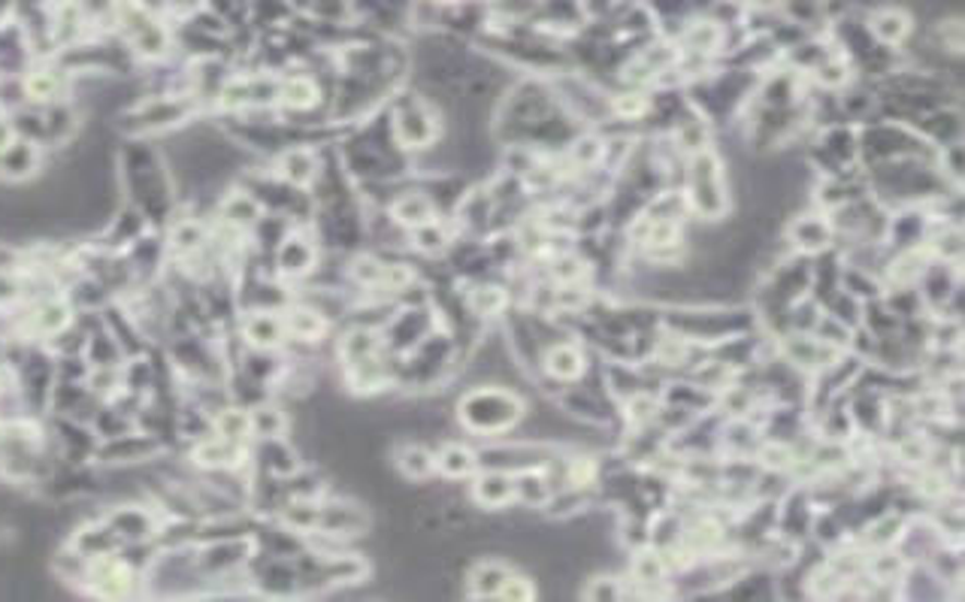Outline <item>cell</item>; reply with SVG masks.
Segmentation results:
<instances>
[{
    "label": "cell",
    "instance_id": "1",
    "mask_svg": "<svg viewBox=\"0 0 965 602\" xmlns=\"http://www.w3.org/2000/svg\"><path fill=\"white\" fill-rule=\"evenodd\" d=\"M457 418L469 433L478 436H500L505 430L517 428L524 418V402L517 394L503 388H476L463 394L457 402Z\"/></svg>",
    "mask_w": 965,
    "mask_h": 602
},
{
    "label": "cell",
    "instance_id": "2",
    "mask_svg": "<svg viewBox=\"0 0 965 602\" xmlns=\"http://www.w3.org/2000/svg\"><path fill=\"white\" fill-rule=\"evenodd\" d=\"M690 203L702 218H720L727 213V182H724V170L720 161L712 152H700L693 164H690Z\"/></svg>",
    "mask_w": 965,
    "mask_h": 602
},
{
    "label": "cell",
    "instance_id": "3",
    "mask_svg": "<svg viewBox=\"0 0 965 602\" xmlns=\"http://www.w3.org/2000/svg\"><path fill=\"white\" fill-rule=\"evenodd\" d=\"M394 136H397L400 146L406 148H427L439 136V124L433 119L430 107L418 100V97H409L400 100L394 107Z\"/></svg>",
    "mask_w": 965,
    "mask_h": 602
},
{
    "label": "cell",
    "instance_id": "4",
    "mask_svg": "<svg viewBox=\"0 0 965 602\" xmlns=\"http://www.w3.org/2000/svg\"><path fill=\"white\" fill-rule=\"evenodd\" d=\"M473 499L485 509H505L515 499V472L509 469H488L473 484Z\"/></svg>",
    "mask_w": 965,
    "mask_h": 602
},
{
    "label": "cell",
    "instance_id": "5",
    "mask_svg": "<svg viewBox=\"0 0 965 602\" xmlns=\"http://www.w3.org/2000/svg\"><path fill=\"white\" fill-rule=\"evenodd\" d=\"M912 27V15H908V10H900V7H881L869 19V34L881 46H902L908 40Z\"/></svg>",
    "mask_w": 965,
    "mask_h": 602
},
{
    "label": "cell",
    "instance_id": "6",
    "mask_svg": "<svg viewBox=\"0 0 965 602\" xmlns=\"http://www.w3.org/2000/svg\"><path fill=\"white\" fill-rule=\"evenodd\" d=\"M545 373L557 382H575L587 370V358L575 342H557L545 351Z\"/></svg>",
    "mask_w": 965,
    "mask_h": 602
},
{
    "label": "cell",
    "instance_id": "7",
    "mask_svg": "<svg viewBox=\"0 0 965 602\" xmlns=\"http://www.w3.org/2000/svg\"><path fill=\"white\" fill-rule=\"evenodd\" d=\"M321 100V88H318L315 76L309 73H294L288 80L278 82L276 104L285 109H312Z\"/></svg>",
    "mask_w": 965,
    "mask_h": 602
},
{
    "label": "cell",
    "instance_id": "8",
    "mask_svg": "<svg viewBox=\"0 0 965 602\" xmlns=\"http://www.w3.org/2000/svg\"><path fill=\"white\" fill-rule=\"evenodd\" d=\"M242 334L252 342L258 351H270V348L282 346V336H285V322L278 318L276 312H252L246 324H242Z\"/></svg>",
    "mask_w": 965,
    "mask_h": 602
},
{
    "label": "cell",
    "instance_id": "9",
    "mask_svg": "<svg viewBox=\"0 0 965 602\" xmlns=\"http://www.w3.org/2000/svg\"><path fill=\"white\" fill-rule=\"evenodd\" d=\"M285 334H291L300 342H318L324 330H327V318L321 309L312 306H294L285 312Z\"/></svg>",
    "mask_w": 965,
    "mask_h": 602
},
{
    "label": "cell",
    "instance_id": "10",
    "mask_svg": "<svg viewBox=\"0 0 965 602\" xmlns=\"http://www.w3.org/2000/svg\"><path fill=\"white\" fill-rule=\"evenodd\" d=\"M249 551V542H215L200 554V573L206 569L212 576H227L230 569H237L239 563L246 561L242 554Z\"/></svg>",
    "mask_w": 965,
    "mask_h": 602
},
{
    "label": "cell",
    "instance_id": "11",
    "mask_svg": "<svg viewBox=\"0 0 965 602\" xmlns=\"http://www.w3.org/2000/svg\"><path fill=\"white\" fill-rule=\"evenodd\" d=\"M315 267V245L300 237H288L278 245V269L285 276H306Z\"/></svg>",
    "mask_w": 965,
    "mask_h": 602
},
{
    "label": "cell",
    "instance_id": "12",
    "mask_svg": "<svg viewBox=\"0 0 965 602\" xmlns=\"http://www.w3.org/2000/svg\"><path fill=\"white\" fill-rule=\"evenodd\" d=\"M512 569L500 561H481L476 563L473 569H469V597H476V600H488V597H497V590L500 585L505 581Z\"/></svg>",
    "mask_w": 965,
    "mask_h": 602
},
{
    "label": "cell",
    "instance_id": "13",
    "mask_svg": "<svg viewBox=\"0 0 965 602\" xmlns=\"http://www.w3.org/2000/svg\"><path fill=\"white\" fill-rule=\"evenodd\" d=\"M391 213H394V221H397V225L412 230L421 228L427 221H437V218H433V215H437V206H433V201H430L427 194H406V197H400Z\"/></svg>",
    "mask_w": 965,
    "mask_h": 602
},
{
    "label": "cell",
    "instance_id": "14",
    "mask_svg": "<svg viewBox=\"0 0 965 602\" xmlns=\"http://www.w3.org/2000/svg\"><path fill=\"white\" fill-rule=\"evenodd\" d=\"M397 469L409 479V482H424L437 472V455H430L424 445H403L397 452Z\"/></svg>",
    "mask_w": 965,
    "mask_h": 602
},
{
    "label": "cell",
    "instance_id": "15",
    "mask_svg": "<svg viewBox=\"0 0 965 602\" xmlns=\"http://www.w3.org/2000/svg\"><path fill=\"white\" fill-rule=\"evenodd\" d=\"M478 467L476 452H469L466 445H457V442H449L442 445V452L437 455V469L445 475V479H466L473 475Z\"/></svg>",
    "mask_w": 965,
    "mask_h": 602
},
{
    "label": "cell",
    "instance_id": "16",
    "mask_svg": "<svg viewBox=\"0 0 965 602\" xmlns=\"http://www.w3.org/2000/svg\"><path fill=\"white\" fill-rule=\"evenodd\" d=\"M379 348H382V339L379 334H372L367 327H355V330H348L343 336V342H339V354L345 358V366H355L360 361H370L379 354Z\"/></svg>",
    "mask_w": 965,
    "mask_h": 602
},
{
    "label": "cell",
    "instance_id": "17",
    "mask_svg": "<svg viewBox=\"0 0 965 602\" xmlns=\"http://www.w3.org/2000/svg\"><path fill=\"white\" fill-rule=\"evenodd\" d=\"M278 176L291 185H309L318 176V161L309 148H294L288 155H282L278 161Z\"/></svg>",
    "mask_w": 965,
    "mask_h": 602
},
{
    "label": "cell",
    "instance_id": "18",
    "mask_svg": "<svg viewBox=\"0 0 965 602\" xmlns=\"http://www.w3.org/2000/svg\"><path fill=\"white\" fill-rule=\"evenodd\" d=\"M790 240H794L799 249H806V252H818V249H830L833 230H830V225H826L823 218L808 215V218H799L794 228H790Z\"/></svg>",
    "mask_w": 965,
    "mask_h": 602
},
{
    "label": "cell",
    "instance_id": "19",
    "mask_svg": "<svg viewBox=\"0 0 965 602\" xmlns=\"http://www.w3.org/2000/svg\"><path fill=\"white\" fill-rule=\"evenodd\" d=\"M681 43H684V49L688 52H696V55H705V52H714V49H720V43H724V25L720 22H693V25L681 34Z\"/></svg>",
    "mask_w": 965,
    "mask_h": 602
},
{
    "label": "cell",
    "instance_id": "20",
    "mask_svg": "<svg viewBox=\"0 0 965 602\" xmlns=\"http://www.w3.org/2000/svg\"><path fill=\"white\" fill-rule=\"evenodd\" d=\"M630 576H633L639 585H645V588L663 585V576H666V557H663L657 549L635 551L633 563H630Z\"/></svg>",
    "mask_w": 965,
    "mask_h": 602
},
{
    "label": "cell",
    "instance_id": "21",
    "mask_svg": "<svg viewBox=\"0 0 965 602\" xmlns=\"http://www.w3.org/2000/svg\"><path fill=\"white\" fill-rule=\"evenodd\" d=\"M37 167V152L31 148V143H13L0 152V173L10 176V179H27Z\"/></svg>",
    "mask_w": 965,
    "mask_h": 602
},
{
    "label": "cell",
    "instance_id": "22",
    "mask_svg": "<svg viewBox=\"0 0 965 602\" xmlns=\"http://www.w3.org/2000/svg\"><path fill=\"white\" fill-rule=\"evenodd\" d=\"M194 457H198V463L203 469H227V467H234V463H237V457H239L237 442L225 440V436L203 442V445H200V448H198V455H194Z\"/></svg>",
    "mask_w": 965,
    "mask_h": 602
},
{
    "label": "cell",
    "instance_id": "23",
    "mask_svg": "<svg viewBox=\"0 0 965 602\" xmlns=\"http://www.w3.org/2000/svg\"><path fill=\"white\" fill-rule=\"evenodd\" d=\"M288 430V418L278 406H258L252 412V433L261 440H278Z\"/></svg>",
    "mask_w": 965,
    "mask_h": 602
},
{
    "label": "cell",
    "instance_id": "24",
    "mask_svg": "<svg viewBox=\"0 0 965 602\" xmlns=\"http://www.w3.org/2000/svg\"><path fill=\"white\" fill-rule=\"evenodd\" d=\"M681 242V225L675 221V218H657V221H651V230H648V245L654 255H660V252H669Z\"/></svg>",
    "mask_w": 965,
    "mask_h": 602
},
{
    "label": "cell",
    "instance_id": "25",
    "mask_svg": "<svg viewBox=\"0 0 965 602\" xmlns=\"http://www.w3.org/2000/svg\"><path fill=\"white\" fill-rule=\"evenodd\" d=\"M258 201H252V194H242L237 191L234 197H227L225 201V218L230 225H242V228H252L254 221H258Z\"/></svg>",
    "mask_w": 965,
    "mask_h": 602
},
{
    "label": "cell",
    "instance_id": "26",
    "mask_svg": "<svg viewBox=\"0 0 965 602\" xmlns=\"http://www.w3.org/2000/svg\"><path fill=\"white\" fill-rule=\"evenodd\" d=\"M218 433L230 442H242L249 433H252V416L242 412V409H222V416L215 421Z\"/></svg>",
    "mask_w": 965,
    "mask_h": 602
},
{
    "label": "cell",
    "instance_id": "27",
    "mask_svg": "<svg viewBox=\"0 0 965 602\" xmlns=\"http://www.w3.org/2000/svg\"><path fill=\"white\" fill-rule=\"evenodd\" d=\"M503 306H505L503 288H493V285H481V288H476L473 297H469V309H473L476 315H481V318L497 315Z\"/></svg>",
    "mask_w": 965,
    "mask_h": 602
},
{
    "label": "cell",
    "instance_id": "28",
    "mask_svg": "<svg viewBox=\"0 0 965 602\" xmlns=\"http://www.w3.org/2000/svg\"><path fill=\"white\" fill-rule=\"evenodd\" d=\"M890 273H893V281H896V285H912V281L924 279L926 276L924 255H920V252H905V255H900V261L890 267Z\"/></svg>",
    "mask_w": 965,
    "mask_h": 602
},
{
    "label": "cell",
    "instance_id": "29",
    "mask_svg": "<svg viewBox=\"0 0 965 602\" xmlns=\"http://www.w3.org/2000/svg\"><path fill=\"white\" fill-rule=\"evenodd\" d=\"M657 400L651 394H642V390H633V397L627 400V418L633 421L635 428H645L651 421H657Z\"/></svg>",
    "mask_w": 965,
    "mask_h": 602
},
{
    "label": "cell",
    "instance_id": "30",
    "mask_svg": "<svg viewBox=\"0 0 965 602\" xmlns=\"http://www.w3.org/2000/svg\"><path fill=\"white\" fill-rule=\"evenodd\" d=\"M778 7H784V13L794 19V25H811L826 13L823 0H781Z\"/></svg>",
    "mask_w": 965,
    "mask_h": 602
},
{
    "label": "cell",
    "instance_id": "31",
    "mask_svg": "<svg viewBox=\"0 0 965 602\" xmlns=\"http://www.w3.org/2000/svg\"><path fill=\"white\" fill-rule=\"evenodd\" d=\"M900 530H902V518L886 515V518H881V521H874L872 527H869V545H874V549H890L893 542H900L902 535Z\"/></svg>",
    "mask_w": 965,
    "mask_h": 602
},
{
    "label": "cell",
    "instance_id": "32",
    "mask_svg": "<svg viewBox=\"0 0 965 602\" xmlns=\"http://www.w3.org/2000/svg\"><path fill=\"white\" fill-rule=\"evenodd\" d=\"M902 573H905V561H902V554L886 551V554H878V557L872 561V576H874V581H881V585H893V581H900Z\"/></svg>",
    "mask_w": 965,
    "mask_h": 602
},
{
    "label": "cell",
    "instance_id": "33",
    "mask_svg": "<svg viewBox=\"0 0 965 602\" xmlns=\"http://www.w3.org/2000/svg\"><path fill=\"white\" fill-rule=\"evenodd\" d=\"M497 597H500V600H533V597H536V588H533V581H529L527 576L509 573L503 585H500V590H497Z\"/></svg>",
    "mask_w": 965,
    "mask_h": 602
},
{
    "label": "cell",
    "instance_id": "34",
    "mask_svg": "<svg viewBox=\"0 0 965 602\" xmlns=\"http://www.w3.org/2000/svg\"><path fill=\"white\" fill-rule=\"evenodd\" d=\"M939 43L944 52L960 55L963 52V19H944L939 25Z\"/></svg>",
    "mask_w": 965,
    "mask_h": 602
},
{
    "label": "cell",
    "instance_id": "35",
    "mask_svg": "<svg viewBox=\"0 0 965 602\" xmlns=\"http://www.w3.org/2000/svg\"><path fill=\"white\" fill-rule=\"evenodd\" d=\"M596 479V460L594 457H572L569 460V472H567V482L572 487H584V484H591Z\"/></svg>",
    "mask_w": 965,
    "mask_h": 602
},
{
    "label": "cell",
    "instance_id": "36",
    "mask_svg": "<svg viewBox=\"0 0 965 602\" xmlns=\"http://www.w3.org/2000/svg\"><path fill=\"white\" fill-rule=\"evenodd\" d=\"M611 107H615V112L623 116V119H639V116L648 112V97H642V94H618V97L611 100Z\"/></svg>",
    "mask_w": 965,
    "mask_h": 602
},
{
    "label": "cell",
    "instance_id": "37",
    "mask_svg": "<svg viewBox=\"0 0 965 602\" xmlns=\"http://www.w3.org/2000/svg\"><path fill=\"white\" fill-rule=\"evenodd\" d=\"M684 351H688V346H684V339H681V336L660 339V342H657V348H654L657 361L666 363V366H675V363L684 361Z\"/></svg>",
    "mask_w": 965,
    "mask_h": 602
},
{
    "label": "cell",
    "instance_id": "38",
    "mask_svg": "<svg viewBox=\"0 0 965 602\" xmlns=\"http://www.w3.org/2000/svg\"><path fill=\"white\" fill-rule=\"evenodd\" d=\"M760 460L766 463L769 469H787L794 467V452L787 448V445H766L763 452H760Z\"/></svg>",
    "mask_w": 965,
    "mask_h": 602
},
{
    "label": "cell",
    "instance_id": "39",
    "mask_svg": "<svg viewBox=\"0 0 965 602\" xmlns=\"http://www.w3.org/2000/svg\"><path fill=\"white\" fill-rule=\"evenodd\" d=\"M926 455H929V448H926L924 436H905L900 442V457L905 463H924Z\"/></svg>",
    "mask_w": 965,
    "mask_h": 602
},
{
    "label": "cell",
    "instance_id": "40",
    "mask_svg": "<svg viewBox=\"0 0 965 602\" xmlns=\"http://www.w3.org/2000/svg\"><path fill=\"white\" fill-rule=\"evenodd\" d=\"M736 3H741V7H754L756 13H760V10H772V7H778L781 0H736Z\"/></svg>",
    "mask_w": 965,
    "mask_h": 602
},
{
    "label": "cell",
    "instance_id": "41",
    "mask_svg": "<svg viewBox=\"0 0 965 602\" xmlns=\"http://www.w3.org/2000/svg\"><path fill=\"white\" fill-rule=\"evenodd\" d=\"M10 136H13V128H10V121L0 119V152L10 146Z\"/></svg>",
    "mask_w": 965,
    "mask_h": 602
}]
</instances>
